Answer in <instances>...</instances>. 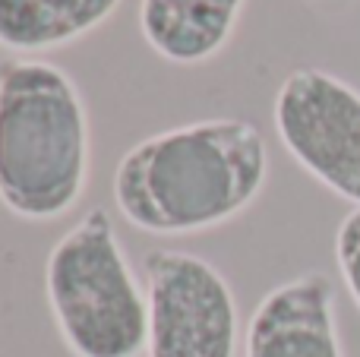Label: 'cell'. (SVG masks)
Listing matches in <instances>:
<instances>
[{
    "label": "cell",
    "instance_id": "cell-1",
    "mask_svg": "<svg viewBox=\"0 0 360 357\" xmlns=\"http://www.w3.org/2000/svg\"><path fill=\"white\" fill-rule=\"evenodd\" d=\"M269 177L259 126L209 117L139 139L117 162L114 202L146 234H199L237 219Z\"/></svg>",
    "mask_w": 360,
    "mask_h": 357
},
{
    "label": "cell",
    "instance_id": "cell-2",
    "mask_svg": "<svg viewBox=\"0 0 360 357\" xmlns=\"http://www.w3.org/2000/svg\"><path fill=\"white\" fill-rule=\"evenodd\" d=\"M89 164L92 126L73 76L32 57L0 63V202L25 221L63 219Z\"/></svg>",
    "mask_w": 360,
    "mask_h": 357
},
{
    "label": "cell",
    "instance_id": "cell-3",
    "mask_svg": "<svg viewBox=\"0 0 360 357\" xmlns=\"http://www.w3.org/2000/svg\"><path fill=\"white\" fill-rule=\"evenodd\" d=\"M44 301L73 357H143L149 301L114 219L86 212L48 253Z\"/></svg>",
    "mask_w": 360,
    "mask_h": 357
},
{
    "label": "cell",
    "instance_id": "cell-4",
    "mask_svg": "<svg viewBox=\"0 0 360 357\" xmlns=\"http://www.w3.org/2000/svg\"><path fill=\"white\" fill-rule=\"evenodd\" d=\"M146 357H237L240 316L228 278L186 250L146 257Z\"/></svg>",
    "mask_w": 360,
    "mask_h": 357
},
{
    "label": "cell",
    "instance_id": "cell-5",
    "mask_svg": "<svg viewBox=\"0 0 360 357\" xmlns=\"http://www.w3.org/2000/svg\"><path fill=\"white\" fill-rule=\"evenodd\" d=\"M288 155L323 187L360 206V92L316 67L281 79L272 105Z\"/></svg>",
    "mask_w": 360,
    "mask_h": 357
},
{
    "label": "cell",
    "instance_id": "cell-6",
    "mask_svg": "<svg viewBox=\"0 0 360 357\" xmlns=\"http://www.w3.org/2000/svg\"><path fill=\"white\" fill-rule=\"evenodd\" d=\"M243 357H345L332 278L304 272L269 291L250 316Z\"/></svg>",
    "mask_w": 360,
    "mask_h": 357
},
{
    "label": "cell",
    "instance_id": "cell-7",
    "mask_svg": "<svg viewBox=\"0 0 360 357\" xmlns=\"http://www.w3.org/2000/svg\"><path fill=\"white\" fill-rule=\"evenodd\" d=\"M247 0H139L143 41L177 67L209 63L240 25Z\"/></svg>",
    "mask_w": 360,
    "mask_h": 357
},
{
    "label": "cell",
    "instance_id": "cell-8",
    "mask_svg": "<svg viewBox=\"0 0 360 357\" xmlns=\"http://www.w3.org/2000/svg\"><path fill=\"white\" fill-rule=\"evenodd\" d=\"M120 0H0V48L19 57L57 51L114 16Z\"/></svg>",
    "mask_w": 360,
    "mask_h": 357
},
{
    "label": "cell",
    "instance_id": "cell-9",
    "mask_svg": "<svg viewBox=\"0 0 360 357\" xmlns=\"http://www.w3.org/2000/svg\"><path fill=\"white\" fill-rule=\"evenodd\" d=\"M335 259H338V272H342L351 297H354V304L360 307V206L351 209L342 219V225H338Z\"/></svg>",
    "mask_w": 360,
    "mask_h": 357
},
{
    "label": "cell",
    "instance_id": "cell-10",
    "mask_svg": "<svg viewBox=\"0 0 360 357\" xmlns=\"http://www.w3.org/2000/svg\"><path fill=\"white\" fill-rule=\"evenodd\" d=\"M319 4H329V6H342V4H348V0H319Z\"/></svg>",
    "mask_w": 360,
    "mask_h": 357
}]
</instances>
